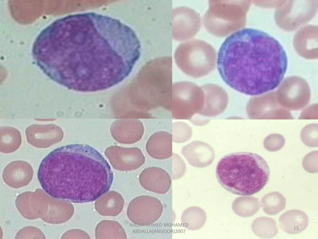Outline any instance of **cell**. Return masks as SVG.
Masks as SVG:
<instances>
[{
	"mask_svg": "<svg viewBox=\"0 0 318 239\" xmlns=\"http://www.w3.org/2000/svg\"><path fill=\"white\" fill-rule=\"evenodd\" d=\"M201 87L204 93V102L203 106L198 114L213 116L223 112L229 101L225 91L220 86L213 84H206Z\"/></svg>",
	"mask_w": 318,
	"mask_h": 239,
	"instance_id": "9",
	"label": "cell"
},
{
	"mask_svg": "<svg viewBox=\"0 0 318 239\" xmlns=\"http://www.w3.org/2000/svg\"><path fill=\"white\" fill-rule=\"evenodd\" d=\"M261 206L257 198L252 196H243L236 198L232 204V208L236 215L247 218L256 214Z\"/></svg>",
	"mask_w": 318,
	"mask_h": 239,
	"instance_id": "17",
	"label": "cell"
},
{
	"mask_svg": "<svg viewBox=\"0 0 318 239\" xmlns=\"http://www.w3.org/2000/svg\"><path fill=\"white\" fill-rule=\"evenodd\" d=\"M182 153L189 163L197 167H204L210 165L215 158L212 148L202 142L195 141L184 147Z\"/></svg>",
	"mask_w": 318,
	"mask_h": 239,
	"instance_id": "12",
	"label": "cell"
},
{
	"mask_svg": "<svg viewBox=\"0 0 318 239\" xmlns=\"http://www.w3.org/2000/svg\"><path fill=\"white\" fill-rule=\"evenodd\" d=\"M124 204L122 196L118 193L110 191L103 195L95 203L98 212L104 216H115L122 211Z\"/></svg>",
	"mask_w": 318,
	"mask_h": 239,
	"instance_id": "15",
	"label": "cell"
},
{
	"mask_svg": "<svg viewBox=\"0 0 318 239\" xmlns=\"http://www.w3.org/2000/svg\"><path fill=\"white\" fill-rule=\"evenodd\" d=\"M34 171L31 165L21 160L12 162L4 169L2 177L4 182L14 188L27 185L31 180Z\"/></svg>",
	"mask_w": 318,
	"mask_h": 239,
	"instance_id": "11",
	"label": "cell"
},
{
	"mask_svg": "<svg viewBox=\"0 0 318 239\" xmlns=\"http://www.w3.org/2000/svg\"><path fill=\"white\" fill-rule=\"evenodd\" d=\"M218 69L231 88L251 96L276 87L288 66L287 54L275 38L250 28L238 30L227 37L218 54Z\"/></svg>",
	"mask_w": 318,
	"mask_h": 239,
	"instance_id": "2",
	"label": "cell"
},
{
	"mask_svg": "<svg viewBox=\"0 0 318 239\" xmlns=\"http://www.w3.org/2000/svg\"><path fill=\"white\" fill-rule=\"evenodd\" d=\"M97 239H126L127 235L123 228L116 221H102L97 225L95 230Z\"/></svg>",
	"mask_w": 318,
	"mask_h": 239,
	"instance_id": "19",
	"label": "cell"
},
{
	"mask_svg": "<svg viewBox=\"0 0 318 239\" xmlns=\"http://www.w3.org/2000/svg\"><path fill=\"white\" fill-rule=\"evenodd\" d=\"M172 136L169 132L164 131L155 132L150 136L146 145V151L152 158L162 160L169 158L172 155Z\"/></svg>",
	"mask_w": 318,
	"mask_h": 239,
	"instance_id": "13",
	"label": "cell"
},
{
	"mask_svg": "<svg viewBox=\"0 0 318 239\" xmlns=\"http://www.w3.org/2000/svg\"><path fill=\"white\" fill-rule=\"evenodd\" d=\"M139 183L145 190L158 194L166 193L171 186L169 173L158 167L150 166L144 169L139 176Z\"/></svg>",
	"mask_w": 318,
	"mask_h": 239,
	"instance_id": "10",
	"label": "cell"
},
{
	"mask_svg": "<svg viewBox=\"0 0 318 239\" xmlns=\"http://www.w3.org/2000/svg\"><path fill=\"white\" fill-rule=\"evenodd\" d=\"M128 39L115 18L94 12L68 16L55 51L63 63L67 86L82 92L109 88L129 57Z\"/></svg>",
	"mask_w": 318,
	"mask_h": 239,
	"instance_id": "1",
	"label": "cell"
},
{
	"mask_svg": "<svg viewBox=\"0 0 318 239\" xmlns=\"http://www.w3.org/2000/svg\"><path fill=\"white\" fill-rule=\"evenodd\" d=\"M286 200L281 193L277 192L269 193L261 199V205L263 210L267 214L274 215L277 214L285 208Z\"/></svg>",
	"mask_w": 318,
	"mask_h": 239,
	"instance_id": "20",
	"label": "cell"
},
{
	"mask_svg": "<svg viewBox=\"0 0 318 239\" xmlns=\"http://www.w3.org/2000/svg\"><path fill=\"white\" fill-rule=\"evenodd\" d=\"M27 141L31 145L46 148L60 142L63 133L61 129L54 124H33L25 130Z\"/></svg>",
	"mask_w": 318,
	"mask_h": 239,
	"instance_id": "8",
	"label": "cell"
},
{
	"mask_svg": "<svg viewBox=\"0 0 318 239\" xmlns=\"http://www.w3.org/2000/svg\"><path fill=\"white\" fill-rule=\"evenodd\" d=\"M246 112L252 119H290L289 112L278 102L276 92L251 98L246 106Z\"/></svg>",
	"mask_w": 318,
	"mask_h": 239,
	"instance_id": "7",
	"label": "cell"
},
{
	"mask_svg": "<svg viewBox=\"0 0 318 239\" xmlns=\"http://www.w3.org/2000/svg\"><path fill=\"white\" fill-rule=\"evenodd\" d=\"M38 178L52 197L74 203L93 202L110 189L113 175L107 160L87 144H75L53 150L41 162Z\"/></svg>",
	"mask_w": 318,
	"mask_h": 239,
	"instance_id": "3",
	"label": "cell"
},
{
	"mask_svg": "<svg viewBox=\"0 0 318 239\" xmlns=\"http://www.w3.org/2000/svg\"><path fill=\"white\" fill-rule=\"evenodd\" d=\"M308 218L303 211L292 209L283 213L279 218L280 228L285 232L291 234L299 233L307 228Z\"/></svg>",
	"mask_w": 318,
	"mask_h": 239,
	"instance_id": "14",
	"label": "cell"
},
{
	"mask_svg": "<svg viewBox=\"0 0 318 239\" xmlns=\"http://www.w3.org/2000/svg\"><path fill=\"white\" fill-rule=\"evenodd\" d=\"M163 209L162 204L157 198L141 195L130 202L127 214L129 220L135 225L146 226L151 225L158 220Z\"/></svg>",
	"mask_w": 318,
	"mask_h": 239,
	"instance_id": "6",
	"label": "cell"
},
{
	"mask_svg": "<svg viewBox=\"0 0 318 239\" xmlns=\"http://www.w3.org/2000/svg\"><path fill=\"white\" fill-rule=\"evenodd\" d=\"M285 143V139L281 135L278 134H270L264 141L265 148L270 151H275L281 148Z\"/></svg>",
	"mask_w": 318,
	"mask_h": 239,
	"instance_id": "22",
	"label": "cell"
},
{
	"mask_svg": "<svg viewBox=\"0 0 318 239\" xmlns=\"http://www.w3.org/2000/svg\"><path fill=\"white\" fill-rule=\"evenodd\" d=\"M277 100L284 108L298 110L309 102L310 90L307 82L297 76L287 78L276 92Z\"/></svg>",
	"mask_w": 318,
	"mask_h": 239,
	"instance_id": "5",
	"label": "cell"
},
{
	"mask_svg": "<svg viewBox=\"0 0 318 239\" xmlns=\"http://www.w3.org/2000/svg\"><path fill=\"white\" fill-rule=\"evenodd\" d=\"M251 228L255 234L262 238H272L278 232L275 220L272 218L265 216L255 219L252 224Z\"/></svg>",
	"mask_w": 318,
	"mask_h": 239,
	"instance_id": "18",
	"label": "cell"
},
{
	"mask_svg": "<svg viewBox=\"0 0 318 239\" xmlns=\"http://www.w3.org/2000/svg\"><path fill=\"white\" fill-rule=\"evenodd\" d=\"M220 185L234 194L247 196L262 190L269 180L270 171L266 161L252 152L227 154L219 161L216 169Z\"/></svg>",
	"mask_w": 318,
	"mask_h": 239,
	"instance_id": "4",
	"label": "cell"
},
{
	"mask_svg": "<svg viewBox=\"0 0 318 239\" xmlns=\"http://www.w3.org/2000/svg\"><path fill=\"white\" fill-rule=\"evenodd\" d=\"M183 219L187 228L190 230H197L204 225L207 220V215L205 211L201 208L191 207L185 211Z\"/></svg>",
	"mask_w": 318,
	"mask_h": 239,
	"instance_id": "21",
	"label": "cell"
},
{
	"mask_svg": "<svg viewBox=\"0 0 318 239\" xmlns=\"http://www.w3.org/2000/svg\"><path fill=\"white\" fill-rule=\"evenodd\" d=\"M315 124L314 127L316 125ZM314 124H312L311 128V124L305 126L302 130L301 133V137L302 142L305 145L307 146L313 147H314V144L313 143V141L316 142L314 140L316 139V137H317L318 134V125L315 127L314 129V127H313Z\"/></svg>",
	"mask_w": 318,
	"mask_h": 239,
	"instance_id": "23",
	"label": "cell"
},
{
	"mask_svg": "<svg viewBox=\"0 0 318 239\" xmlns=\"http://www.w3.org/2000/svg\"><path fill=\"white\" fill-rule=\"evenodd\" d=\"M21 143L20 131L11 127H1L0 129V151L4 153L12 152Z\"/></svg>",
	"mask_w": 318,
	"mask_h": 239,
	"instance_id": "16",
	"label": "cell"
},
{
	"mask_svg": "<svg viewBox=\"0 0 318 239\" xmlns=\"http://www.w3.org/2000/svg\"><path fill=\"white\" fill-rule=\"evenodd\" d=\"M193 114H194V113H193Z\"/></svg>",
	"mask_w": 318,
	"mask_h": 239,
	"instance_id": "24",
	"label": "cell"
}]
</instances>
